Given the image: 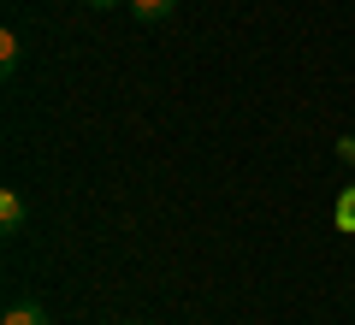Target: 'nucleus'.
I'll use <instances>...</instances> for the list:
<instances>
[{"label": "nucleus", "mask_w": 355, "mask_h": 325, "mask_svg": "<svg viewBox=\"0 0 355 325\" xmlns=\"http://www.w3.org/2000/svg\"><path fill=\"white\" fill-rule=\"evenodd\" d=\"M83 6H95V12H113V6H125V0H83Z\"/></svg>", "instance_id": "7"}, {"label": "nucleus", "mask_w": 355, "mask_h": 325, "mask_svg": "<svg viewBox=\"0 0 355 325\" xmlns=\"http://www.w3.org/2000/svg\"><path fill=\"white\" fill-rule=\"evenodd\" d=\"M125 6H130V18H142V24H160V18L178 12V0H125Z\"/></svg>", "instance_id": "3"}, {"label": "nucleus", "mask_w": 355, "mask_h": 325, "mask_svg": "<svg viewBox=\"0 0 355 325\" xmlns=\"http://www.w3.org/2000/svg\"><path fill=\"white\" fill-rule=\"evenodd\" d=\"M0 325H53V319H48V308H42V301L12 296V301H6V313H0Z\"/></svg>", "instance_id": "1"}, {"label": "nucleus", "mask_w": 355, "mask_h": 325, "mask_svg": "<svg viewBox=\"0 0 355 325\" xmlns=\"http://www.w3.org/2000/svg\"><path fill=\"white\" fill-rule=\"evenodd\" d=\"M24 219H30L24 195H18V189H0V231H6V237H18V231H24Z\"/></svg>", "instance_id": "2"}, {"label": "nucleus", "mask_w": 355, "mask_h": 325, "mask_svg": "<svg viewBox=\"0 0 355 325\" xmlns=\"http://www.w3.org/2000/svg\"><path fill=\"white\" fill-rule=\"evenodd\" d=\"M331 219H338V231H355V184L338 189V213H331Z\"/></svg>", "instance_id": "5"}, {"label": "nucleus", "mask_w": 355, "mask_h": 325, "mask_svg": "<svg viewBox=\"0 0 355 325\" xmlns=\"http://www.w3.org/2000/svg\"><path fill=\"white\" fill-rule=\"evenodd\" d=\"M338 154H343V160L355 166V137H338Z\"/></svg>", "instance_id": "6"}, {"label": "nucleus", "mask_w": 355, "mask_h": 325, "mask_svg": "<svg viewBox=\"0 0 355 325\" xmlns=\"http://www.w3.org/2000/svg\"><path fill=\"white\" fill-rule=\"evenodd\" d=\"M18 53H24L18 30H0V77H12V71H18Z\"/></svg>", "instance_id": "4"}]
</instances>
